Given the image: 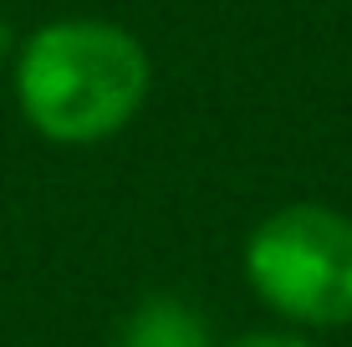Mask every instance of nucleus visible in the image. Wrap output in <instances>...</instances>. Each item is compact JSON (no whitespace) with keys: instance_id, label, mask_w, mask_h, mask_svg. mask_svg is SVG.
I'll return each instance as SVG.
<instances>
[{"instance_id":"1","label":"nucleus","mask_w":352,"mask_h":347,"mask_svg":"<svg viewBox=\"0 0 352 347\" xmlns=\"http://www.w3.org/2000/svg\"><path fill=\"white\" fill-rule=\"evenodd\" d=\"M148 52L113 21H52L16 52L21 117L52 143L87 148L123 133L148 98Z\"/></svg>"},{"instance_id":"2","label":"nucleus","mask_w":352,"mask_h":347,"mask_svg":"<svg viewBox=\"0 0 352 347\" xmlns=\"http://www.w3.org/2000/svg\"><path fill=\"white\" fill-rule=\"evenodd\" d=\"M245 276L265 306L291 322H352V220L327 205H286L256 225Z\"/></svg>"},{"instance_id":"3","label":"nucleus","mask_w":352,"mask_h":347,"mask_svg":"<svg viewBox=\"0 0 352 347\" xmlns=\"http://www.w3.org/2000/svg\"><path fill=\"white\" fill-rule=\"evenodd\" d=\"M118 347H210V337H204V322L194 317L184 302L153 296V302H143L138 312H133Z\"/></svg>"},{"instance_id":"4","label":"nucleus","mask_w":352,"mask_h":347,"mask_svg":"<svg viewBox=\"0 0 352 347\" xmlns=\"http://www.w3.org/2000/svg\"><path fill=\"white\" fill-rule=\"evenodd\" d=\"M230 347H311V342H301V337H276V332H250V337H240V342H230Z\"/></svg>"},{"instance_id":"5","label":"nucleus","mask_w":352,"mask_h":347,"mask_svg":"<svg viewBox=\"0 0 352 347\" xmlns=\"http://www.w3.org/2000/svg\"><path fill=\"white\" fill-rule=\"evenodd\" d=\"M10 56V26H6V16H0V62Z\"/></svg>"}]
</instances>
